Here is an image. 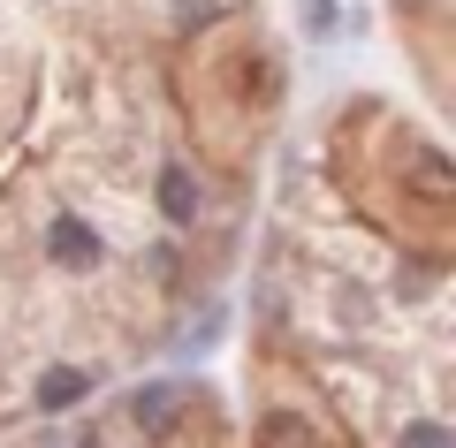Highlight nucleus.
<instances>
[{"mask_svg":"<svg viewBox=\"0 0 456 448\" xmlns=\"http://www.w3.org/2000/svg\"><path fill=\"white\" fill-rule=\"evenodd\" d=\"M191 403H198V395H191L183 380H152V387H137V403H130V411H137V426H145V433H175Z\"/></svg>","mask_w":456,"mask_h":448,"instance_id":"1","label":"nucleus"},{"mask_svg":"<svg viewBox=\"0 0 456 448\" xmlns=\"http://www.w3.org/2000/svg\"><path fill=\"white\" fill-rule=\"evenodd\" d=\"M46 251H53V266H99V228H84L77 213H53V228H46Z\"/></svg>","mask_w":456,"mask_h":448,"instance_id":"2","label":"nucleus"},{"mask_svg":"<svg viewBox=\"0 0 456 448\" xmlns=\"http://www.w3.org/2000/svg\"><path fill=\"white\" fill-rule=\"evenodd\" d=\"M99 387V372H84V365H53L46 380H38V411H69V403H84Z\"/></svg>","mask_w":456,"mask_h":448,"instance_id":"3","label":"nucleus"},{"mask_svg":"<svg viewBox=\"0 0 456 448\" xmlns=\"http://www.w3.org/2000/svg\"><path fill=\"white\" fill-rule=\"evenodd\" d=\"M160 213H167V221H198V183H191V167H175V160H167L160 167Z\"/></svg>","mask_w":456,"mask_h":448,"instance_id":"4","label":"nucleus"},{"mask_svg":"<svg viewBox=\"0 0 456 448\" xmlns=\"http://www.w3.org/2000/svg\"><path fill=\"white\" fill-rule=\"evenodd\" d=\"M259 448H320V441H312V426H305V418L274 411V418H259Z\"/></svg>","mask_w":456,"mask_h":448,"instance_id":"5","label":"nucleus"},{"mask_svg":"<svg viewBox=\"0 0 456 448\" xmlns=\"http://www.w3.org/2000/svg\"><path fill=\"white\" fill-rule=\"evenodd\" d=\"M419 198H426V206H449V160L419 152Z\"/></svg>","mask_w":456,"mask_h":448,"instance_id":"6","label":"nucleus"},{"mask_svg":"<svg viewBox=\"0 0 456 448\" xmlns=\"http://www.w3.org/2000/svg\"><path fill=\"white\" fill-rule=\"evenodd\" d=\"M395 448H456V433H449V426H434V418H419V426L395 433Z\"/></svg>","mask_w":456,"mask_h":448,"instance_id":"7","label":"nucleus"},{"mask_svg":"<svg viewBox=\"0 0 456 448\" xmlns=\"http://www.w3.org/2000/svg\"><path fill=\"white\" fill-rule=\"evenodd\" d=\"M305 31H312V38L335 31V0H305Z\"/></svg>","mask_w":456,"mask_h":448,"instance_id":"8","label":"nucleus"}]
</instances>
